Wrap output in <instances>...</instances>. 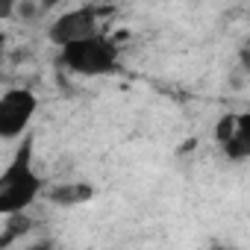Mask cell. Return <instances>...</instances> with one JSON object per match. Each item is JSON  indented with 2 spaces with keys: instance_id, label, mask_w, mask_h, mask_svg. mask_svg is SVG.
I'll list each match as a JSON object with an SVG mask.
<instances>
[{
  "instance_id": "obj_8",
  "label": "cell",
  "mask_w": 250,
  "mask_h": 250,
  "mask_svg": "<svg viewBox=\"0 0 250 250\" xmlns=\"http://www.w3.org/2000/svg\"><path fill=\"white\" fill-rule=\"evenodd\" d=\"M27 227H30V221H27L24 215H12V224L6 227V232H3V238H0V247H6V244H9L12 238H18V235H21V232H24Z\"/></svg>"
},
{
  "instance_id": "obj_3",
  "label": "cell",
  "mask_w": 250,
  "mask_h": 250,
  "mask_svg": "<svg viewBox=\"0 0 250 250\" xmlns=\"http://www.w3.org/2000/svg\"><path fill=\"white\" fill-rule=\"evenodd\" d=\"M39 112V97L30 88H6L0 94V139L21 142L30 130V124Z\"/></svg>"
},
{
  "instance_id": "obj_10",
  "label": "cell",
  "mask_w": 250,
  "mask_h": 250,
  "mask_svg": "<svg viewBox=\"0 0 250 250\" xmlns=\"http://www.w3.org/2000/svg\"><path fill=\"white\" fill-rule=\"evenodd\" d=\"M6 44V33H3V27H0V47Z\"/></svg>"
},
{
  "instance_id": "obj_9",
  "label": "cell",
  "mask_w": 250,
  "mask_h": 250,
  "mask_svg": "<svg viewBox=\"0 0 250 250\" xmlns=\"http://www.w3.org/2000/svg\"><path fill=\"white\" fill-rule=\"evenodd\" d=\"M27 250H53V244H50V241H39V244H33V247H27Z\"/></svg>"
},
{
  "instance_id": "obj_1",
  "label": "cell",
  "mask_w": 250,
  "mask_h": 250,
  "mask_svg": "<svg viewBox=\"0 0 250 250\" xmlns=\"http://www.w3.org/2000/svg\"><path fill=\"white\" fill-rule=\"evenodd\" d=\"M44 191V180L33 165V136H24L18 142L15 156L0 174V215H24L39 194Z\"/></svg>"
},
{
  "instance_id": "obj_11",
  "label": "cell",
  "mask_w": 250,
  "mask_h": 250,
  "mask_svg": "<svg viewBox=\"0 0 250 250\" xmlns=\"http://www.w3.org/2000/svg\"><path fill=\"white\" fill-rule=\"evenodd\" d=\"M212 250H238V247H224V244H215Z\"/></svg>"
},
{
  "instance_id": "obj_2",
  "label": "cell",
  "mask_w": 250,
  "mask_h": 250,
  "mask_svg": "<svg viewBox=\"0 0 250 250\" xmlns=\"http://www.w3.org/2000/svg\"><path fill=\"white\" fill-rule=\"evenodd\" d=\"M59 62L80 74V77H100V74H115L118 71V47L112 39L91 36L83 42H71L59 47Z\"/></svg>"
},
{
  "instance_id": "obj_6",
  "label": "cell",
  "mask_w": 250,
  "mask_h": 250,
  "mask_svg": "<svg viewBox=\"0 0 250 250\" xmlns=\"http://www.w3.org/2000/svg\"><path fill=\"white\" fill-rule=\"evenodd\" d=\"M94 194V188L88 183H65V186H56L47 191V197L53 203H62V206H74V203H83Z\"/></svg>"
},
{
  "instance_id": "obj_7",
  "label": "cell",
  "mask_w": 250,
  "mask_h": 250,
  "mask_svg": "<svg viewBox=\"0 0 250 250\" xmlns=\"http://www.w3.org/2000/svg\"><path fill=\"white\" fill-rule=\"evenodd\" d=\"M235 127H238V115H224V118L215 124V142H218V145L229 142V136L235 133Z\"/></svg>"
},
{
  "instance_id": "obj_5",
  "label": "cell",
  "mask_w": 250,
  "mask_h": 250,
  "mask_svg": "<svg viewBox=\"0 0 250 250\" xmlns=\"http://www.w3.org/2000/svg\"><path fill=\"white\" fill-rule=\"evenodd\" d=\"M221 150L232 162H244L250 156V115H238V127L229 136V142L221 145Z\"/></svg>"
},
{
  "instance_id": "obj_4",
  "label": "cell",
  "mask_w": 250,
  "mask_h": 250,
  "mask_svg": "<svg viewBox=\"0 0 250 250\" xmlns=\"http://www.w3.org/2000/svg\"><path fill=\"white\" fill-rule=\"evenodd\" d=\"M91 36H100V9L97 6H77V9H68L62 12L50 30H47V39L56 44V47H65L71 42H83V39H91Z\"/></svg>"
}]
</instances>
